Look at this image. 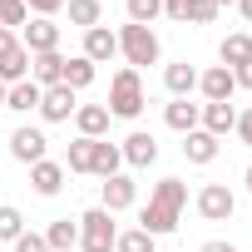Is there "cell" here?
I'll return each instance as SVG.
<instances>
[{"label": "cell", "instance_id": "d6986e66", "mask_svg": "<svg viewBox=\"0 0 252 252\" xmlns=\"http://www.w3.org/2000/svg\"><path fill=\"white\" fill-rule=\"evenodd\" d=\"M183 158H188V163H198V168H203V163H213V158H218V139H213V134H203V129L183 134Z\"/></svg>", "mask_w": 252, "mask_h": 252}, {"label": "cell", "instance_id": "7402d4cb", "mask_svg": "<svg viewBox=\"0 0 252 252\" xmlns=\"http://www.w3.org/2000/svg\"><path fill=\"white\" fill-rule=\"evenodd\" d=\"M198 114H203V104L173 99V104L163 109V124H168V129H178V134H193V129H198Z\"/></svg>", "mask_w": 252, "mask_h": 252}, {"label": "cell", "instance_id": "9a60e30c", "mask_svg": "<svg viewBox=\"0 0 252 252\" xmlns=\"http://www.w3.org/2000/svg\"><path fill=\"white\" fill-rule=\"evenodd\" d=\"M74 124H79V139H104L109 134V109L104 104H79Z\"/></svg>", "mask_w": 252, "mask_h": 252}, {"label": "cell", "instance_id": "52a82bcc", "mask_svg": "<svg viewBox=\"0 0 252 252\" xmlns=\"http://www.w3.org/2000/svg\"><path fill=\"white\" fill-rule=\"evenodd\" d=\"M20 45H25L30 55H50V50H60V25L45 20V15H35V20L20 25Z\"/></svg>", "mask_w": 252, "mask_h": 252}, {"label": "cell", "instance_id": "8fae6325", "mask_svg": "<svg viewBox=\"0 0 252 252\" xmlns=\"http://www.w3.org/2000/svg\"><path fill=\"white\" fill-rule=\"evenodd\" d=\"M114 55H119V35H114L109 25L84 30V60H89V64H109Z\"/></svg>", "mask_w": 252, "mask_h": 252}, {"label": "cell", "instance_id": "4316f807", "mask_svg": "<svg viewBox=\"0 0 252 252\" xmlns=\"http://www.w3.org/2000/svg\"><path fill=\"white\" fill-rule=\"evenodd\" d=\"M124 10H129V25H149L163 15V0H124Z\"/></svg>", "mask_w": 252, "mask_h": 252}, {"label": "cell", "instance_id": "83f0119b", "mask_svg": "<svg viewBox=\"0 0 252 252\" xmlns=\"http://www.w3.org/2000/svg\"><path fill=\"white\" fill-rule=\"evenodd\" d=\"M154 242H158V237H149L144 227H129V232L114 237V252H154Z\"/></svg>", "mask_w": 252, "mask_h": 252}, {"label": "cell", "instance_id": "6da1fadb", "mask_svg": "<svg viewBox=\"0 0 252 252\" xmlns=\"http://www.w3.org/2000/svg\"><path fill=\"white\" fill-rule=\"evenodd\" d=\"M183 208H188V188H183V178H163V183L149 193V208L139 213V227H144L149 237H163V232L178 227Z\"/></svg>", "mask_w": 252, "mask_h": 252}, {"label": "cell", "instance_id": "4dcf8cb0", "mask_svg": "<svg viewBox=\"0 0 252 252\" xmlns=\"http://www.w3.org/2000/svg\"><path fill=\"white\" fill-rule=\"evenodd\" d=\"M25 20H30L25 0H0V25H5V30H20Z\"/></svg>", "mask_w": 252, "mask_h": 252}, {"label": "cell", "instance_id": "8d00e7d4", "mask_svg": "<svg viewBox=\"0 0 252 252\" xmlns=\"http://www.w3.org/2000/svg\"><path fill=\"white\" fill-rule=\"evenodd\" d=\"M198 252H237V247H232V242H222V237H213V242H203Z\"/></svg>", "mask_w": 252, "mask_h": 252}, {"label": "cell", "instance_id": "ab89813d", "mask_svg": "<svg viewBox=\"0 0 252 252\" xmlns=\"http://www.w3.org/2000/svg\"><path fill=\"white\" fill-rule=\"evenodd\" d=\"M242 183H247V193H252V168H247V173H242Z\"/></svg>", "mask_w": 252, "mask_h": 252}, {"label": "cell", "instance_id": "ac0fdd59", "mask_svg": "<svg viewBox=\"0 0 252 252\" xmlns=\"http://www.w3.org/2000/svg\"><path fill=\"white\" fill-rule=\"evenodd\" d=\"M20 79H30V50L25 45H15V50H5L0 55V84H20Z\"/></svg>", "mask_w": 252, "mask_h": 252}, {"label": "cell", "instance_id": "e0dca14e", "mask_svg": "<svg viewBox=\"0 0 252 252\" xmlns=\"http://www.w3.org/2000/svg\"><path fill=\"white\" fill-rule=\"evenodd\" d=\"M163 89H168L173 99H188V94L198 89V69H193L188 60H178V64H168V69H163Z\"/></svg>", "mask_w": 252, "mask_h": 252}, {"label": "cell", "instance_id": "e575fe53", "mask_svg": "<svg viewBox=\"0 0 252 252\" xmlns=\"http://www.w3.org/2000/svg\"><path fill=\"white\" fill-rule=\"evenodd\" d=\"M232 129H237V139L252 149V109H242V114H237V124H232Z\"/></svg>", "mask_w": 252, "mask_h": 252}, {"label": "cell", "instance_id": "277c9868", "mask_svg": "<svg viewBox=\"0 0 252 252\" xmlns=\"http://www.w3.org/2000/svg\"><path fill=\"white\" fill-rule=\"evenodd\" d=\"M114 237H119L114 213H104V208L79 213V247H84V252H114Z\"/></svg>", "mask_w": 252, "mask_h": 252}, {"label": "cell", "instance_id": "d4e9b609", "mask_svg": "<svg viewBox=\"0 0 252 252\" xmlns=\"http://www.w3.org/2000/svg\"><path fill=\"white\" fill-rule=\"evenodd\" d=\"M60 84H69L74 94H79V89H89V84H94V64H89L84 55H74V60H64V79H60Z\"/></svg>", "mask_w": 252, "mask_h": 252}, {"label": "cell", "instance_id": "3957f363", "mask_svg": "<svg viewBox=\"0 0 252 252\" xmlns=\"http://www.w3.org/2000/svg\"><path fill=\"white\" fill-rule=\"evenodd\" d=\"M114 35H119V55H124V64H129V69L158 64L163 45H158V35H154L149 25H124V30H114Z\"/></svg>", "mask_w": 252, "mask_h": 252}, {"label": "cell", "instance_id": "5bb4252c", "mask_svg": "<svg viewBox=\"0 0 252 252\" xmlns=\"http://www.w3.org/2000/svg\"><path fill=\"white\" fill-rule=\"evenodd\" d=\"M232 124H237L232 99H227V104H203V114H198V129H203V134H213V139H222Z\"/></svg>", "mask_w": 252, "mask_h": 252}, {"label": "cell", "instance_id": "cb8c5ba5", "mask_svg": "<svg viewBox=\"0 0 252 252\" xmlns=\"http://www.w3.org/2000/svg\"><path fill=\"white\" fill-rule=\"evenodd\" d=\"M218 55H222V64H227V69L247 64V60H252V35H242V30H237V35H227V40L218 45Z\"/></svg>", "mask_w": 252, "mask_h": 252}, {"label": "cell", "instance_id": "2e32d148", "mask_svg": "<svg viewBox=\"0 0 252 252\" xmlns=\"http://www.w3.org/2000/svg\"><path fill=\"white\" fill-rule=\"evenodd\" d=\"M30 69H35V84H40V89H55V84L64 79V55H60V50L30 55Z\"/></svg>", "mask_w": 252, "mask_h": 252}, {"label": "cell", "instance_id": "4fadbf2b", "mask_svg": "<svg viewBox=\"0 0 252 252\" xmlns=\"http://www.w3.org/2000/svg\"><path fill=\"white\" fill-rule=\"evenodd\" d=\"M30 188H35L40 198H55V193L64 188V163H55V158H40V163L30 168Z\"/></svg>", "mask_w": 252, "mask_h": 252}, {"label": "cell", "instance_id": "60d3db41", "mask_svg": "<svg viewBox=\"0 0 252 252\" xmlns=\"http://www.w3.org/2000/svg\"><path fill=\"white\" fill-rule=\"evenodd\" d=\"M213 5H218V10H222V5H237V0H213Z\"/></svg>", "mask_w": 252, "mask_h": 252}, {"label": "cell", "instance_id": "f546056e", "mask_svg": "<svg viewBox=\"0 0 252 252\" xmlns=\"http://www.w3.org/2000/svg\"><path fill=\"white\" fill-rule=\"evenodd\" d=\"M20 232H25V213L10 208V203H0V242H15Z\"/></svg>", "mask_w": 252, "mask_h": 252}, {"label": "cell", "instance_id": "ba28073f", "mask_svg": "<svg viewBox=\"0 0 252 252\" xmlns=\"http://www.w3.org/2000/svg\"><path fill=\"white\" fill-rule=\"evenodd\" d=\"M99 193H104V213H124V208H134L139 203V183L129 178V173H114V178H104L99 183Z\"/></svg>", "mask_w": 252, "mask_h": 252}, {"label": "cell", "instance_id": "30bf717a", "mask_svg": "<svg viewBox=\"0 0 252 252\" xmlns=\"http://www.w3.org/2000/svg\"><path fill=\"white\" fill-rule=\"evenodd\" d=\"M74 109H79V104H74V89H69V84H55V89L40 94V119H45V124H64Z\"/></svg>", "mask_w": 252, "mask_h": 252}, {"label": "cell", "instance_id": "5b68a950", "mask_svg": "<svg viewBox=\"0 0 252 252\" xmlns=\"http://www.w3.org/2000/svg\"><path fill=\"white\" fill-rule=\"evenodd\" d=\"M232 213H237V198H232L227 183H203L198 188V218L203 222H227Z\"/></svg>", "mask_w": 252, "mask_h": 252}, {"label": "cell", "instance_id": "f35d334b", "mask_svg": "<svg viewBox=\"0 0 252 252\" xmlns=\"http://www.w3.org/2000/svg\"><path fill=\"white\" fill-rule=\"evenodd\" d=\"M237 10H242V20L252 25V0H237Z\"/></svg>", "mask_w": 252, "mask_h": 252}, {"label": "cell", "instance_id": "603a6c76", "mask_svg": "<svg viewBox=\"0 0 252 252\" xmlns=\"http://www.w3.org/2000/svg\"><path fill=\"white\" fill-rule=\"evenodd\" d=\"M40 84L35 79H20V84H10L5 89V109H15V114H30V109H40Z\"/></svg>", "mask_w": 252, "mask_h": 252}, {"label": "cell", "instance_id": "7c38bea8", "mask_svg": "<svg viewBox=\"0 0 252 252\" xmlns=\"http://www.w3.org/2000/svg\"><path fill=\"white\" fill-rule=\"evenodd\" d=\"M119 154H124V163H134V168H149V163L158 158V139H154V134H144V129H134L129 139L119 144Z\"/></svg>", "mask_w": 252, "mask_h": 252}, {"label": "cell", "instance_id": "8992f818", "mask_svg": "<svg viewBox=\"0 0 252 252\" xmlns=\"http://www.w3.org/2000/svg\"><path fill=\"white\" fill-rule=\"evenodd\" d=\"M45 154H50V139H45L40 129L20 124V129L10 134V158H15V163H30V168H35V163H40Z\"/></svg>", "mask_w": 252, "mask_h": 252}, {"label": "cell", "instance_id": "f1b7e54d", "mask_svg": "<svg viewBox=\"0 0 252 252\" xmlns=\"http://www.w3.org/2000/svg\"><path fill=\"white\" fill-rule=\"evenodd\" d=\"M89 158H94V139H74L69 154H64V168L69 173H89Z\"/></svg>", "mask_w": 252, "mask_h": 252}, {"label": "cell", "instance_id": "1f68e13d", "mask_svg": "<svg viewBox=\"0 0 252 252\" xmlns=\"http://www.w3.org/2000/svg\"><path fill=\"white\" fill-rule=\"evenodd\" d=\"M218 15V5L213 0H188V15H183V25H208Z\"/></svg>", "mask_w": 252, "mask_h": 252}, {"label": "cell", "instance_id": "ffe728a7", "mask_svg": "<svg viewBox=\"0 0 252 252\" xmlns=\"http://www.w3.org/2000/svg\"><path fill=\"white\" fill-rule=\"evenodd\" d=\"M124 168V154H119V144H109V139H94V158H89V173H99V178H114Z\"/></svg>", "mask_w": 252, "mask_h": 252}, {"label": "cell", "instance_id": "44dd1931", "mask_svg": "<svg viewBox=\"0 0 252 252\" xmlns=\"http://www.w3.org/2000/svg\"><path fill=\"white\" fill-rule=\"evenodd\" d=\"M45 242H50V252H69V247H79V218H55V222L45 227Z\"/></svg>", "mask_w": 252, "mask_h": 252}, {"label": "cell", "instance_id": "b9f144b4", "mask_svg": "<svg viewBox=\"0 0 252 252\" xmlns=\"http://www.w3.org/2000/svg\"><path fill=\"white\" fill-rule=\"evenodd\" d=\"M0 109H5V84H0Z\"/></svg>", "mask_w": 252, "mask_h": 252}, {"label": "cell", "instance_id": "74e56055", "mask_svg": "<svg viewBox=\"0 0 252 252\" xmlns=\"http://www.w3.org/2000/svg\"><path fill=\"white\" fill-rule=\"evenodd\" d=\"M20 40H15V30H5V25H0V55H5V50H15Z\"/></svg>", "mask_w": 252, "mask_h": 252}, {"label": "cell", "instance_id": "9c48e42d", "mask_svg": "<svg viewBox=\"0 0 252 252\" xmlns=\"http://www.w3.org/2000/svg\"><path fill=\"white\" fill-rule=\"evenodd\" d=\"M198 89H203V99H208V104H227V99L237 94V79H232V69H227V64H213V69H203V74H198Z\"/></svg>", "mask_w": 252, "mask_h": 252}, {"label": "cell", "instance_id": "d6a6232c", "mask_svg": "<svg viewBox=\"0 0 252 252\" xmlns=\"http://www.w3.org/2000/svg\"><path fill=\"white\" fill-rule=\"evenodd\" d=\"M15 252H50V242H45V232H20Z\"/></svg>", "mask_w": 252, "mask_h": 252}, {"label": "cell", "instance_id": "484cf974", "mask_svg": "<svg viewBox=\"0 0 252 252\" xmlns=\"http://www.w3.org/2000/svg\"><path fill=\"white\" fill-rule=\"evenodd\" d=\"M99 20H104V5H99V0H69V25L94 30Z\"/></svg>", "mask_w": 252, "mask_h": 252}, {"label": "cell", "instance_id": "7a4b0ae2", "mask_svg": "<svg viewBox=\"0 0 252 252\" xmlns=\"http://www.w3.org/2000/svg\"><path fill=\"white\" fill-rule=\"evenodd\" d=\"M144 79H139V69H129V64H124L114 79H109V119H139L144 114Z\"/></svg>", "mask_w": 252, "mask_h": 252}, {"label": "cell", "instance_id": "d590c367", "mask_svg": "<svg viewBox=\"0 0 252 252\" xmlns=\"http://www.w3.org/2000/svg\"><path fill=\"white\" fill-rule=\"evenodd\" d=\"M232 79H237V89H252V60H247V64H237V69H232Z\"/></svg>", "mask_w": 252, "mask_h": 252}, {"label": "cell", "instance_id": "836d02e7", "mask_svg": "<svg viewBox=\"0 0 252 252\" xmlns=\"http://www.w3.org/2000/svg\"><path fill=\"white\" fill-rule=\"evenodd\" d=\"M25 10H35V15H45V20H55V15L64 10V0H25Z\"/></svg>", "mask_w": 252, "mask_h": 252}]
</instances>
